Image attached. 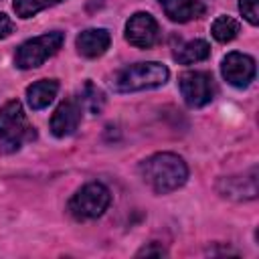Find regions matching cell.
Instances as JSON below:
<instances>
[{
	"instance_id": "9c48e42d",
	"label": "cell",
	"mask_w": 259,
	"mask_h": 259,
	"mask_svg": "<svg viewBox=\"0 0 259 259\" xmlns=\"http://www.w3.org/2000/svg\"><path fill=\"white\" fill-rule=\"evenodd\" d=\"M79 121H81V105L75 99H67L55 109L51 117V132L57 138H67L79 127Z\"/></svg>"
},
{
	"instance_id": "ba28073f",
	"label": "cell",
	"mask_w": 259,
	"mask_h": 259,
	"mask_svg": "<svg viewBox=\"0 0 259 259\" xmlns=\"http://www.w3.org/2000/svg\"><path fill=\"white\" fill-rule=\"evenodd\" d=\"M221 71L233 87H247L255 79V61L243 53H229L223 59Z\"/></svg>"
},
{
	"instance_id": "9a60e30c",
	"label": "cell",
	"mask_w": 259,
	"mask_h": 259,
	"mask_svg": "<svg viewBox=\"0 0 259 259\" xmlns=\"http://www.w3.org/2000/svg\"><path fill=\"white\" fill-rule=\"evenodd\" d=\"M79 105L85 107L89 113L97 115L101 113L103 105H105V93L91 81H85V85L81 87V93H79Z\"/></svg>"
},
{
	"instance_id": "7a4b0ae2",
	"label": "cell",
	"mask_w": 259,
	"mask_h": 259,
	"mask_svg": "<svg viewBox=\"0 0 259 259\" xmlns=\"http://www.w3.org/2000/svg\"><path fill=\"white\" fill-rule=\"evenodd\" d=\"M170 71L166 65L148 61V63H136L119 69L111 77V87L119 93L130 91H142V89H154L168 81Z\"/></svg>"
},
{
	"instance_id": "2e32d148",
	"label": "cell",
	"mask_w": 259,
	"mask_h": 259,
	"mask_svg": "<svg viewBox=\"0 0 259 259\" xmlns=\"http://www.w3.org/2000/svg\"><path fill=\"white\" fill-rule=\"evenodd\" d=\"M210 32L214 36V40L219 42H229L233 40L237 34H239V22L231 16H219L212 26H210Z\"/></svg>"
},
{
	"instance_id": "8992f818",
	"label": "cell",
	"mask_w": 259,
	"mask_h": 259,
	"mask_svg": "<svg viewBox=\"0 0 259 259\" xmlns=\"http://www.w3.org/2000/svg\"><path fill=\"white\" fill-rule=\"evenodd\" d=\"M178 85L188 107H204L212 101L214 83L212 77L204 71H184L178 77Z\"/></svg>"
},
{
	"instance_id": "ffe728a7",
	"label": "cell",
	"mask_w": 259,
	"mask_h": 259,
	"mask_svg": "<svg viewBox=\"0 0 259 259\" xmlns=\"http://www.w3.org/2000/svg\"><path fill=\"white\" fill-rule=\"evenodd\" d=\"M12 32H14V22L10 20V16H8V14L0 12V38L10 36Z\"/></svg>"
},
{
	"instance_id": "3957f363",
	"label": "cell",
	"mask_w": 259,
	"mask_h": 259,
	"mask_svg": "<svg viewBox=\"0 0 259 259\" xmlns=\"http://www.w3.org/2000/svg\"><path fill=\"white\" fill-rule=\"evenodd\" d=\"M36 138L34 127L28 123L20 101L12 99L0 109V150L4 154L18 152L22 144Z\"/></svg>"
},
{
	"instance_id": "5bb4252c",
	"label": "cell",
	"mask_w": 259,
	"mask_h": 259,
	"mask_svg": "<svg viewBox=\"0 0 259 259\" xmlns=\"http://www.w3.org/2000/svg\"><path fill=\"white\" fill-rule=\"evenodd\" d=\"M208 55H210L208 42L202 40V38H194V40H188V42H184L182 47H178L172 57H174V61H178L180 65H190V63L204 61Z\"/></svg>"
},
{
	"instance_id": "4fadbf2b",
	"label": "cell",
	"mask_w": 259,
	"mask_h": 259,
	"mask_svg": "<svg viewBox=\"0 0 259 259\" xmlns=\"http://www.w3.org/2000/svg\"><path fill=\"white\" fill-rule=\"evenodd\" d=\"M221 184H225V188L221 190L223 196L229 198H255L257 196V172L251 170L249 176L241 178H225Z\"/></svg>"
},
{
	"instance_id": "ac0fdd59",
	"label": "cell",
	"mask_w": 259,
	"mask_h": 259,
	"mask_svg": "<svg viewBox=\"0 0 259 259\" xmlns=\"http://www.w3.org/2000/svg\"><path fill=\"white\" fill-rule=\"evenodd\" d=\"M239 10L249 24H259V0H239Z\"/></svg>"
},
{
	"instance_id": "7c38bea8",
	"label": "cell",
	"mask_w": 259,
	"mask_h": 259,
	"mask_svg": "<svg viewBox=\"0 0 259 259\" xmlns=\"http://www.w3.org/2000/svg\"><path fill=\"white\" fill-rule=\"evenodd\" d=\"M59 91V83L55 79H40L26 87V101L32 109H45Z\"/></svg>"
},
{
	"instance_id": "52a82bcc",
	"label": "cell",
	"mask_w": 259,
	"mask_h": 259,
	"mask_svg": "<svg viewBox=\"0 0 259 259\" xmlns=\"http://www.w3.org/2000/svg\"><path fill=\"white\" fill-rule=\"evenodd\" d=\"M158 38H160V28L152 14L136 12L134 16H130L125 24V40L130 45L138 49H150L158 42Z\"/></svg>"
},
{
	"instance_id": "e0dca14e",
	"label": "cell",
	"mask_w": 259,
	"mask_h": 259,
	"mask_svg": "<svg viewBox=\"0 0 259 259\" xmlns=\"http://www.w3.org/2000/svg\"><path fill=\"white\" fill-rule=\"evenodd\" d=\"M59 2H63V0H14V12H16V16H20V18H30V16H34L36 12H40V10H45V8H49V6H55V4H59Z\"/></svg>"
},
{
	"instance_id": "8fae6325",
	"label": "cell",
	"mask_w": 259,
	"mask_h": 259,
	"mask_svg": "<svg viewBox=\"0 0 259 259\" xmlns=\"http://www.w3.org/2000/svg\"><path fill=\"white\" fill-rule=\"evenodd\" d=\"M164 14L174 22H188L200 18L206 12V6L200 0H158Z\"/></svg>"
},
{
	"instance_id": "30bf717a",
	"label": "cell",
	"mask_w": 259,
	"mask_h": 259,
	"mask_svg": "<svg viewBox=\"0 0 259 259\" xmlns=\"http://www.w3.org/2000/svg\"><path fill=\"white\" fill-rule=\"evenodd\" d=\"M111 36L105 28H87L77 36V51L85 59H97L109 49Z\"/></svg>"
},
{
	"instance_id": "5b68a950",
	"label": "cell",
	"mask_w": 259,
	"mask_h": 259,
	"mask_svg": "<svg viewBox=\"0 0 259 259\" xmlns=\"http://www.w3.org/2000/svg\"><path fill=\"white\" fill-rule=\"evenodd\" d=\"M111 194L107 186H103L101 182H89L73 194V198L69 200V212L77 221H91L101 217L107 210Z\"/></svg>"
},
{
	"instance_id": "277c9868",
	"label": "cell",
	"mask_w": 259,
	"mask_h": 259,
	"mask_svg": "<svg viewBox=\"0 0 259 259\" xmlns=\"http://www.w3.org/2000/svg\"><path fill=\"white\" fill-rule=\"evenodd\" d=\"M65 42V34L61 30H53V32H45L40 36L28 38L24 40L14 55V63L18 69H34L40 67L47 59H51L53 55L59 53V49Z\"/></svg>"
},
{
	"instance_id": "6da1fadb",
	"label": "cell",
	"mask_w": 259,
	"mask_h": 259,
	"mask_svg": "<svg viewBox=\"0 0 259 259\" xmlns=\"http://www.w3.org/2000/svg\"><path fill=\"white\" fill-rule=\"evenodd\" d=\"M144 182L158 194H168L180 188L188 178L186 162L172 152H158L140 164Z\"/></svg>"
},
{
	"instance_id": "d6986e66",
	"label": "cell",
	"mask_w": 259,
	"mask_h": 259,
	"mask_svg": "<svg viewBox=\"0 0 259 259\" xmlns=\"http://www.w3.org/2000/svg\"><path fill=\"white\" fill-rule=\"evenodd\" d=\"M138 257H150V255H156V257H162V255H168V251L162 247V245H158V243H150V245H146V247H142L138 253H136Z\"/></svg>"
}]
</instances>
